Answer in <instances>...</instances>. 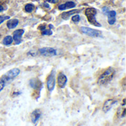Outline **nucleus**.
<instances>
[{"instance_id":"f257e3e1","label":"nucleus","mask_w":126,"mask_h":126,"mask_svg":"<svg viewBox=\"0 0 126 126\" xmlns=\"http://www.w3.org/2000/svg\"><path fill=\"white\" fill-rule=\"evenodd\" d=\"M116 71L114 68L109 67L98 78L97 83L100 85H105L109 83L112 80V79L114 78Z\"/></svg>"},{"instance_id":"a211bd4d","label":"nucleus","mask_w":126,"mask_h":126,"mask_svg":"<svg viewBox=\"0 0 126 126\" xmlns=\"http://www.w3.org/2000/svg\"><path fill=\"white\" fill-rule=\"evenodd\" d=\"M126 109L123 108V109L121 108H119L118 111H117V115L118 117H124L126 115Z\"/></svg>"},{"instance_id":"b1692460","label":"nucleus","mask_w":126,"mask_h":126,"mask_svg":"<svg viewBox=\"0 0 126 126\" xmlns=\"http://www.w3.org/2000/svg\"><path fill=\"white\" fill-rule=\"evenodd\" d=\"M38 29L40 30H45L46 29V25L45 24H41V25H40L39 27H38Z\"/></svg>"},{"instance_id":"6ab92c4d","label":"nucleus","mask_w":126,"mask_h":126,"mask_svg":"<svg viewBox=\"0 0 126 126\" xmlns=\"http://www.w3.org/2000/svg\"><path fill=\"white\" fill-rule=\"evenodd\" d=\"M41 35H52V32L50 29L49 30L45 29L41 31Z\"/></svg>"},{"instance_id":"dca6fc26","label":"nucleus","mask_w":126,"mask_h":126,"mask_svg":"<svg viewBox=\"0 0 126 126\" xmlns=\"http://www.w3.org/2000/svg\"><path fill=\"white\" fill-rule=\"evenodd\" d=\"M13 37L10 35H7V36L4 38V39L2 41V44L5 46H9L13 43Z\"/></svg>"},{"instance_id":"cd10ccee","label":"nucleus","mask_w":126,"mask_h":126,"mask_svg":"<svg viewBox=\"0 0 126 126\" xmlns=\"http://www.w3.org/2000/svg\"><path fill=\"white\" fill-rule=\"evenodd\" d=\"M51 2H52V3H57L58 2V0H52Z\"/></svg>"},{"instance_id":"2eb2a0df","label":"nucleus","mask_w":126,"mask_h":126,"mask_svg":"<svg viewBox=\"0 0 126 126\" xmlns=\"http://www.w3.org/2000/svg\"><path fill=\"white\" fill-rule=\"evenodd\" d=\"M18 24V20L16 18H13V19H10L7 21V27H8V29H14L15 27H16Z\"/></svg>"},{"instance_id":"c85d7f7f","label":"nucleus","mask_w":126,"mask_h":126,"mask_svg":"<svg viewBox=\"0 0 126 126\" xmlns=\"http://www.w3.org/2000/svg\"><path fill=\"white\" fill-rule=\"evenodd\" d=\"M49 29L51 30L52 28H53V26H52V24H49Z\"/></svg>"},{"instance_id":"f3484780","label":"nucleus","mask_w":126,"mask_h":126,"mask_svg":"<svg viewBox=\"0 0 126 126\" xmlns=\"http://www.w3.org/2000/svg\"><path fill=\"white\" fill-rule=\"evenodd\" d=\"M35 8V6L32 4H27L24 7V10L27 13H31Z\"/></svg>"},{"instance_id":"5701e85b","label":"nucleus","mask_w":126,"mask_h":126,"mask_svg":"<svg viewBox=\"0 0 126 126\" xmlns=\"http://www.w3.org/2000/svg\"><path fill=\"white\" fill-rule=\"evenodd\" d=\"M103 12L104 13V14L107 15L108 13L109 12V8H108L107 7H104L103 8Z\"/></svg>"},{"instance_id":"aec40b11","label":"nucleus","mask_w":126,"mask_h":126,"mask_svg":"<svg viewBox=\"0 0 126 126\" xmlns=\"http://www.w3.org/2000/svg\"><path fill=\"white\" fill-rule=\"evenodd\" d=\"M5 85H6V82L1 78H0V92L4 89Z\"/></svg>"},{"instance_id":"0eeeda50","label":"nucleus","mask_w":126,"mask_h":126,"mask_svg":"<svg viewBox=\"0 0 126 126\" xmlns=\"http://www.w3.org/2000/svg\"><path fill=\"white\" fill-rule=\"evenodd\" d=\"M57 83H58V86L59 88H64L66 86V84L67 83V78L66 76L62 73L60 72L58 75V78H57Z\"/></svg>"},{"instance_id":"7ed1b4c3","label":"nucleus","mask_w":126,"mask_h":126,"mask_svg":"<svg viewBox=\"0 0 126 126\" xmlns=\"http://www.w3.org/2000/svg\"><path fill=\"white\" fill-rule=\"evenodd\" d=\"M19 74H20V69L18 68H14V69H12L10 71H8L4 75H2L1 78L7 83V82H10V81L13 80V79H15Z\"/></svg>"},{"instance_id":"a878e982","label":"nucleus","mask_w":126,"mask_h":126,"mask_svg":"<svg viewBox=\"0 0 126 126\" xmlns=\"http://www.w3.org/2000/svg\"><path fill=\"white\" fill-rule=\"evenodd\" d=\"M45 7H47V8H49V5L48 4H47V3H44V4H43Z\"/></svg>"},{"instance_id":"393cba45","label":"nucleus","mask_w":126,"mask_h":126,"mask_svg":"<svg viewBox=\"0 0 126 126\" xmlns=\"http://www.w3.org/2000/svg\"><path fill=\"white\" fill-rule=\"evenodd\" d=\"M20 94H21V92H13V96L16 97V96H18V95H19Z\"/></svg>"},{"instance_id":"f03ea898","label":"nucleus","mask_w":126,"mask_h":126,"mask_svg":"<svg viewBox=\"0 0 126 126\" xmlns=\"http://www.w3.org/2000/svg\"><path fill=\"white\" fill-rule=\"evenodd\" d=\"M97 10L94 7H88L85 10V15L89 22L96 27H101V24L96 20L95 16L97 15Z\"/></svg>"},{"instance_id":"412c9836","label":"nucleus","mask_w":126,"mask_h":126,"mask_svg":"<svg viewBox=\"0 0 126 126\" xmlns=\"http://www.w3.org/2000/svg\"><path fill=\"white\" fill-rule=\"evenodd\" d=\"M72 21H74V22H78V21H80V17L79 15H75V16H72Z\"/></svg>"},{"instance_id":"c756f323","label":"nucleus","mask_w":126,"mask_h":126,"mask_svg":"<svg viewBox=\"0 0 126 126\" xmlns=\"http://www.w3.org/2000/svg\"><path fill=\"white\" fill-rule=\"evenodd\" d=\"M47 1H48V2H51L52 1V0H46Z\"/></svg>"},{"instance_id":"9b49d317","label":"nucleus","mask_w":126,"mask_h":126,"mask_svg":"<svg viewBox=\"0 0 126 126\" xmlns=\"http://www.w3.org/2000/svg\"><path fill=\"white\" fill-rule=\"evenodd\" d=\"M41 116V111L39 109L34 110L31 114V120L33 123H36Z\"/></svg>"},{"instance_id":"4468645a","label":"nucleus","mask_w":126,"mask_h":126,"mask_svg":"<svg viewBox=\"0 0 126 126\" xmlns=\"http://www.w3.org/2000/svg\"><path fill=\"white\" fill-rule=\"evenodd\" d=\"M80 12V10H70V11H68V12H64L61 14V17L64 20H66L69 18L70 16L73 15V14H76V13H78Z\"/></svg>"},{"instance_id":"9d476101","label":"nucleus","mask_w":126,"mask_h":126,"mask_svg":"<svg viewBox=\"0 0 126 126\" xmlns=\"http://www.w3.org/2000/svg\"><path fill=\"white\" fill-rule=\"evenodd\" d=\"M30 85L34 89H40L41 88V86H42L41 82L38 78H32V79H31L30 80Z\"/></svg>"},{"instance_id":"bb28decb","label":"nucleus","mask_w":126,"mask_h":126,"mask_svg":"<svg viewBox=\"0 0 126 126\" xmlns=\"http://www.w3.org/2000/svg\"><path fill=\"white\" fill-rule=\"evenodd\" d=\"M4 10V8H3V7L1 6V5H0V12H1L2 10Z\"/></svg>"},{"instance_id":"423d86ee","label":"nucleus","mask_w":126,"mask_h":126,"mask_svg":"<svg viewBox=\"0 0 126 126\" xmlns=\"http://www.w3.org/2000/svg\"><path fill=\"white\" fill-rule=\"evenodd\" d=\"M55 71L52 70L47 80V87L48 91L52 92L55 89Z\"/></svg>"},{"instance_id":"f8f14e48","label":"nucleus","mask_w":126,"mask_h":126,"mask_svg":"<svg viewBox=\"0 0 126 126\" xmlns=\"http://www.w3.org/2000/svg\"><path fill=\"white\" fill-rule=\"evenodd\" d=\"M76 6V4L74 2V1H67L64 4H60L58 6V10H66V9H69V8H73Z\"/></svg>"},{"instance_id":"ddd939ff","label":"nucleus","mask_w":126,"mask_h":126,"mask_svg":"<svg viewBox=\"0 0 126 126\" xmlns=\"http://www.w3.org/2000/svg\"><path fill=\"white\" fill-rule=\"evenodd\" d=\"M108 22L109 24L113 25L116 22V12L114 10H111L108 13Z\"/></svg>"},{"instance_id":"20e7f679","label":"nucleus","mask_w":126,"mask_h":126,"mask_svg":"<svg viewBox=\"0 0 126 126\" xmlns=\"http://www.w3.org/2000/svg\"><path fill=\"white\" fill-rule=\"evenodd\" d=\"M80 31L82 33L90 36V37H94V38H98V37H102V32L100 30H97L94 29H92L87 27H80Z\"/></svg>"},{"instance_id":"4be33fe9","label":"nucleus","mask_w":126,"mask_h":126,"mask_svg":"<svg viewBox=\"0 0 126 126\" xmlns=\"http://www.w3.org/2000/svg\"><path fill=\"white\" fill-rule=\"evenodd\" d=\"M9 18H10V16H0V24L2 22H4L5 20H7Z\"/></svg>"},{"instance_id":"6e6552de","label":"nucleus","mask_w":126,"mask_h":126,"mask_svg":"<svg viewBox=\"0 0 126 126\" xmlns=\"http://www.w3.org/2000/svg\"><path fill=\"white\" fill-rule=\"evenodd\" d=\"M24 30L22 29L16 30L13 32V39L14 40L16 44H19L21 42V37H22V35L24 34Z\"/></svg>"},{"instance_id":"39448f33","label":"nucleus","mask_w":126,"mask_h":126,"mask_svg":"<svg viewBox=\"0 0 126 126\" xmlns=\"http://www.w3.org/2000/svg\"><path fill=\"white\" fill-rule=\"evenodd\" d=\"M38 52L45 57H52L57 55V50L52 47H43L39 49Z\"/></svg>"},{"instance_id":"1a4fd4ad","label":"nucleus","mask_w":126,"mask_h":126,"mask_svg":"<svg viewBox=\"0 0 126 126\" xmlns=\"http://www.w3.org/2000/svg\"><path fill=\"white\" fill-rule=\"evenodd\" d=\"M117 100H113V99H109V100H107L104 104H103V111L104 112H108L109 111H110V109L113 107V106L117 103Z\"/></svg>"}]
</instances>
